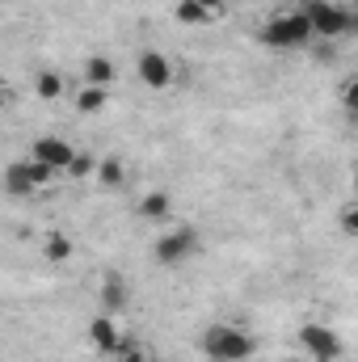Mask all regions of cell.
Here are the masks:
<instances>
[{"label":"cell","mask_w":358,"mask_h":362,"mask_svg":"<svg viewBox=\"0 0 358 362\" xmlns=\"http://www.w3.org/2000/svg\"><path fill=\"white\" fill-rule=\"evenodd\" d=\"M173 17H178L181 25H211V21H215V13H207L198 0H178Z\"/></svg>","instance_id":"2e32d148"},{"label":"cell","mask_w":358,"mask_h":362,"mask_svg":"<svg viewBox=\"0 0 358 362\" xmlns=\"http://www.w3.org/2000/svg\"><path fill=\"white\" fill-rule=\"evenodd\" d=\"M114 358H118V362H148V354L139 350V341H135V337H127V333H122V337H118Z\"/></svg>","instance_id":"d6986e66"},{"label":"cell","mask_w":358,"mask_h":362,"mask_svg":"<svg viewBox=\"0 0 358 362\" xmlns=\"http://www.w3.org/2000/svg\"><path fill=\"white\" fill-rule=\"evenodd\" d=\"M198 232L194 228H173V232H165V236H156V245H152V262L156 266H181V262H190L194 253H198Z\"/></svg>","instance_id":"277c9868"},{"label":"cell","mask_w":358,"mask_h":362,"mask_svg":"<svg viewBox=\"0 0 358 362\" xmlns=\"http://www.w3.org/2000/svg\"><path fill=\"white\" fill-rule=\"evenodd\" d=\"M258 350V341L241 325H211L202 333V354L211 362H245Z\"/></svg>","instance_id":"3957f363"},{"label":"cell","mask_w":358,"mask_h":362,"mask_svg":"<svg viewBox=\"0 0 358 362\" xmlns=\"http://www.w3.org/2000/svg\"><path fill=\"white\" fill-rule=\"evenodd\" d=\"M127 303H131V282L122 274H105L101 278V312L118 316V312H127Z\"/></svg>","instance_id":"9c48e42d"},{"label":"cell","mask_w":358,"mask_h":362,"mask_svg":"<svg viewBox=\"0 0 358 362\" xmlns=\"http://www.w3.org/2000/svg\"><path fill=\"white\" fill-rule=\"evenodd\" d=\"M105 101H110V89H93V85H81L76 89V110L81 114H101Z\"/></svg>","instance_id":"e0dca14e"},{"label":"cell","mask_w":358,"mask_h":362,"mask_svg":"<svg viewBox=\"0 0 358 362\" xmlns=\"http://www.w3.org/2000/svg\"><path fill=\"white\" fill-rule=\"evenodd\" d=\"M93 181L101 185V189H118L122 181H127V165L118 160V156H105V160H97V173Z\"/></svg>","instance_id":"5bb4252c"},{"label":"cell","mask_w":358,"mask_h":362,"mask_svg":"<svg viewBox=\"0 0 358 362\" xmlns=\"http://www.w3.org/2000/svg\"><path fill=\"white\" fill-rule=\"evenodd\" d=\"M0 185H4V194H13V198L38 194V189H34V177H30V160H13V165L0 173Z\"/></svg>","instance_id":"8fae6325"},{"label":"cell","mask_w":358,"mask_h":362,"mask_svg":"<svg viewBox=\"0 0 358 362\" xmlns=\"http://www.w3.org/2000/svg\"><path fill=\"white\" fill-rule=\"evenodd\" d=\"M299 346L308 350V358L316 362H337L342 358V337L329 325H304L299 329Z\"/></svg>","instance_id":"5b68a950"},{"label":"cell","mask_w":358,"mask_h":362,"mask_svg":"<svg viewBox=\"0 0 358 362\" xmlns=\"http://www.w3.org/2000/svg\"><path fill=\"white\" fill-rule=\"evenodd\" d=\"M135 215H139L144 223H165V219H173V198H169L165 189H152V194L139 198Z\"/></svg>","instance_id":"30bf717a"},{"label":"cell","mask_w":358,"mask_h":362,"mask_svg":"<svg viewBox=\"0 0 358 362\" xmlns=\"http://www.w3.org/2000/svg\"><path fill=\"white\" fill-rule=\"evenodd\" d=\"M198 4H202V8H207V13H215V17H219V13H224V8H228V0H198Z\"/></svg>","instance_id":"7402d4cb"},{"label":"cell","mask_w":358,"mask_h":362,"mask_svg":"<svg viewBox=\"0 0 358 362\" xmlns=\"http://www.w3.org/2000/svg\"><path fill=\"white\" fill-rule=\"evenodd\" d=\"M342 232H346V236H358V206L354 202L342 206Z\"/></svg>","instance_id":"44dd1931"},{"label":"cell","mask_w":358,"mask_h":362,"mask_svg":"<svg viewBox=\"0 0 358 362\" xmlns=\"http://www.w3.org/2000/svg\"><path fill=\"white\" fill-rule=\"evenodd\" d=\"M93 173H97V156L93 152H72V160H68V169H64V177L68 181H93Z\"/></svg>","instance_id":"9a60e30c"},{"label":"cell","mask_w":358,"mask_h":362,"mask_svg":"<svg viewBox=\"0 0 358 362\" xmlns=\"http://www.w3.org/2000/svg\"><path fill=\"white\" fill-rule=\"evenodd\" d=\"M64 89H68V85H64L59 72H38V76H34V93H38L42 101H59Z\"/></svg>","instance_id":"ac0fdd59"},{"label":"cell","mask_w":358,"mask_h":362,"mask_svg":"<svg viewBox=\"0 0 358 362\" xmlns=\"http://www.w3.org/2000/svg\"><path fill=\"white\" fill-rule=\"evenodd\" d=\"M0 114H4V89H0Z\"/></svg>","instance_id":"cb8c5ba5"},{"label":"cell","mask_w":358,"mask_h":362,"mask_svg":"<svg viewBox=\"0 0 358 362\" xmlns=\"http://www.w3.org/2000/svg\"><path fill=\"white\" fill-rule=\"evenodd\" d=\"M258 42L270 47V51H304L312 42V25L299 8H282L258 30Z\"/></svg>","instance_id":"6da1fadb"},{"label":"cell","mask_w":358,"mask_h":362,"mask_svg":"<svg viewBox=\"0 0 358 362\" xmlns=\"http://www.w3.org/2000/svg\"><path fill=\"white\" fill-rule=\"evenodd\" d=\"M299 13L308 17L312 38H321V42H337V38H346L354 30V8L337 4V0H308Z\"/></svg>","instance_id":"7a4b0ae2"},{"label":"cell","mask_w":358,"mask_h":362,"mask_svg":"<svg viewBox=\"0 0 358 362\" xmlns=\"http://www.w3.org/2000/svg\"><path fill=\"white\" fill-rule=\"evenodd\" d=\"M30 177H34V189H47V185H55V169H47V165H38V160H30Z\"/></svg>","instance_id":"ffe728a7"},{"label":"cell","mask_w":358,"mask_h":362,"mask_svg":"<svg viewBox=\"0 0 358 362\" xmlns=\"http://www.w3.org/2000/svg\"><path fill=\"white\" fill-rule=\"evenodd\" d=\"M72 253H76V245H72V236H68V232H47V236H42V257H47L51 266L72 262Z\"/></svg>","instance_id":"4fadbf2b"},{"label":"cell","mask_w":358,"mask_h":362,"mask_svg":"<svg viewBox=\"0 0 358 362\" xmlns=\"http://www.w3.org/2000/svg\"><path fill=\"white\" fill-rule=\"evenodd\" d=\"M282 362H308V358H282Z\"/></svg>","instance_id":"d4e9b609"},{"label":"cell","mask_w":358,"mask_h":362,"mask_svg":"<svg viewBox=\"0 0 358 362\" xmlns=\"http://www.w3.org/2000/svg\"><path fill=\"white\" fill-rule=\"evenodd\" d=\"M135 76H139L144 89L161 93V89L173 85V64H169V55H161V51H139V59H135Z\"/></svg>","instance_id":"8992f818"},{"label":"cell","mask_w":358,"mask_h":362,"mask_svg":"<svg viewBox=\"0 0 358 362\" xmlns=\"http://www.w3.org/2000/svg\"><path fill=\"white\" fill-rule=\"evenodd\" d=\"M316 59H325V64H329V59H333V42H321V47H316Z\"/></svg>","instance_id":"603a6c76"},{"label":"cell","mask_w":358,"mask_h":362,"mask_svg":"<svg viewBox=\"0 0 358 362\" xmlns=\"http://www.w3.org/2000/svg\"><path fill=\"white\" fill-rule=\"evenodd\" d=\"M114 81H118L114 59H105V55H89V59H85V85H93V89H110Z\"/></svg>","instance_id":"7c38bea8"},{"label":"cell","mask_w":358,"mask_h":362,"mask_svg":"<svg viewBox=\"0 0 358 362\" xmlns=\"http://www.w3.org/2000/svg\"><path fill=\"white\" fill-rule=\"evenodd\" d=\"M118 325H114V316H93L89 320V329H85V341H89V350H97V354H110L114 358V350H118Z\"/></svg>","instance_id":"ba28073f"},{"label":"cell","mask_w":358,"mask_h":362,"mask_svg":"<svg viewBox=\"0 0 358 362\" xmlns=\"http://www.w3.org/2000/svg\"><path fill=\"white\" fill-rule=\"evenodd\" d=\"M72 152H76V148H72L64 135H38V139L30 144V160H38V165H47V169H55L59 177H64V169H68Z\"/></svg>","instance_id":"52a82bcc"}]
</instances>
